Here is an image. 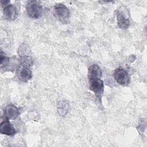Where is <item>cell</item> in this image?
<instances>
[{"label":"cell","mask_w":147,"mask_h":147,"mask_svg":"<svg viewBox=\"0 0 147 147\" xmlns=\"http://www.w3.org/2000/svg\"><path fill=\"white\" fill-rule=\"evenodd\" d=\"M117 22L118 26L121 29H127L130 24V16L127 9L124 7H120L117 11Z\"/></svg>","instance_id":"6da1fadb"},{"label":"cell","mask_w":147,"mask_h":147,"mask_svg":"<svg viewBox=\"0 0 147 147\" xmlns=\"http://www.w3.org/2000/svg\"><path fill=\"white\" fill-rule=\"evenodd\" d=\"M28 16L32 18H40L42 13V7L39 2L36 1H29L26 6Z\"/></svg>","instance_id":"7a4b0ae2"},{"label":"cell","mask_w":147,"mask_h":147,"mask_svg":"<svg viewBox=\"0 0 147 147\" xmlns=\"http://www.w3.org/2000/svg\"><path fill=\"white\" fill-rule=\"evenodd\" d=\"M55 16L61 22L67 23L68 22L70 11L66 6L62 3H57L54 6Z\"/></svg>","instance_id":"3957f363"},{"label":"cell","mask_w":147,"mask_h":147,"mask_svg":"<svg viewBox=\"0 0 147 147\" xmlns=\"http://www.w3.org/2000/svg\"><path fill=\"white\" fill-rule=\"evenodd\" d=\"M114 77L116 82L122 86H126L130 83V76L129 74L121 67L115 69Z\"/></svg>","instance_id":"277c9868"},{"label":"cell","mask_w":147,"mask_h":147,"mask_svg":"<svg viewBox=\"0 0 147 147\" xmlns=\"http://www.w3.org/2000/svg\"><path fill=\"white\" fill-rule=\"evenodd\" d=\"M89 88L98 96H101L104 91L103 82L100 78H88Z\"/></svg>","instance_id":"5b68a950"},{"label":"cell","mask_w":147,"mask_h":147,"mask_svg":"<svg viewBox=\"0 0 147 147\" xmlns=\"http://www.w3.org/2000/svg\"><path fill=\"white\" fill-rule=\"evenodd\" d=\"M16 75L18 79L27 82L32 78V72L29 67L20 65L17 68Z\"/></svg>","instance_id":"8992f818"},{"label":"cell","mask_w":147,"mask_h":147,"mask_svg":"<svg viewBox=\"0 0 147 147\" xmlns=\"http://www.w3.org/2000/svg\"><path fill=\"white\" fill-rule=\"evenodd\" d=\"M0 132L2 134L13 136L16 133L13 125L10 122L9 119L5 118L0 125Z\"/></svg>","instance_id":"52a82bcc"},{"label":"cell","mask_w":147,"mask_h":147,"mask_svg":"<svg viewBox=\"0 0 147 147\" xmlns=\"http://www.w3.org/2000/svg\"><path fill=\"white\" fill-rule=\"evenodd\" d=\"M3 13L4 18L9 21L15 20L18 16L16 7L11 4L3 8Z\"/></svg>","instance_id":"ba28073f"},{"label":"cell","mask_w":147,"mask_h":147,"mask_svg":"<svg viewBox=\"0 0 147 147\" xmlns=\"http://www.w3.org/2000/svg\"><path fill=\"white\" fill-rule=\"evenodd\" d=\"M4 114L5 118L13 120L18 116L20 113L18 108L16 106L13 105H9L5 107Z\"/></svg>","instance_id":"9c48e42d"},{"label":"cell","mask_w":147,"mask_h":147,"mask_svg":"<svg viewBox=\"0 0 147 147\" xmlns=\"http://www.w3.org/2000/svg\"><path fill=\"white\" fill-rule=\"evenodd\" d=\"M101 76V69L97 64H92L89 67L88 70V78H100Z\"/></svg>","instance_id":"30bf717a"},{"label":"cell","mask_w":147,"mask_h":147,"mask_svg":"<svg viewBox=\"0 0 147 147\" xmlns=\"http://www.w3.org/2000/svg\"><path fill=\"white\" fill-rule=\"evenodd\" d=\"M10 59L6 56V54L2 51H1L0 53V67L1 68H7L9 67V65H10Z\"/></svg>","instance_id":"8fae6325"},{"label":"cell","mask_w":147,"mask_h":147,"mask_svg":"<svg viewBox=\"0 0 147 147\" xmlns=\"http://www.w3.org/2000/svg\"><path fill=\"white\" fill-rule=\"evenodd\" d=\"M18 53L20 57L25 56H31V52L29 47L25 44H22L18 49Z\"/></svg>","instance_id":"7c38bea8"},{"label":"cell","mask_w":147,"mask_h":147,"mask_svg":"<svg viewBox=\"0 0 147 147\" xmlns=\"http://www.w3.org/2000/svg\"><path fill=\"white\" fill-rule=\"evenodd\" d=\"M20 64L26 66L28 67H30L33 64V59L31 56H25L20 57Z\"/></svg>","instance_id":"4fadbf2b"},{"label":"cell","mask_w":147,"mask_h":147,"mask_svg":"<svg viewBox=\"0 0 147 147\" xmlns=\"http://www.w3.org/2000/svg\"><path fill=\"white\" fill-rule=\"evenodd\" d=\"M58 112L61 115H64L67 113L68 109V103L64 101H61L58 104Z\"/></svg>","instance_id":"5bb4252c"},{"label":"cell","mask_w":147,"mask_h":147,"mask_svg":"<svg viewBox=\"0 0 147 147\" xmlns=\"http://www.w3.org/2000/svg\"><path fill=\"white\" fill-rule=\"evenodd\" d=\"M1 6L2 8H4L7 6H9V5H10V1H5V0H2L1 1Z\"/></svg>","instance_id":"9a60e30c"}]
</instances>
